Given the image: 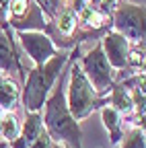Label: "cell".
Returning <instances> with one entry per match:
<instances>
[{
    "label": "cell",
    "instance_id": "obj_1",
    "mask_svg": "<svg viewBox=\"0 0 146 148\" xmlns=\"http://www.w3.org/2000/svg\"><path fill=\"white\" fill-rule=\"evenodd\" d=\"M45 132L51 142H58L70 148H82V134L78 121L70 115L66 105V92H64V74H60V84L53 88L51 97L45 99Z\"/></svg>",
    "mask_w": 146,
    "mask_h": 148
},
{
    "label": "cell",
    "instance_id": "obj_2",
    "mask_svg": "<svg viewBox=\"0 0 146 148\" xmlns=\"http://www.w3.org/2000/svg\"><path fill=\"white\" fill-rule=\"evenodd\" d=\"M66 62H68L66 53H56L45 64L35 66L29 72V78L25 80V92H23V101H25V107L29 113H35V111H39L43 107L47 92L53 86V82L60 78Z\"/></svg>",
    "mask_w": 146,
    "mask_h": 148
},
{
    "label": "cell",
    "instance_id": "obj_3",
    "mask_svg": "<svg viewBox=\"0 0 146 148\" xmlns=\"http://www.w3.org/2000/svg\"><path fill=\"white\" fill-rule=\"evenodd\" d=\"M68 111L70 115L78 119H84L93 109L107 105V99H99L95 88L90 86L88 78L84 76V72L78 64H72L70 70V88H68Z\"/></svg>",
    "mask_w": 146,
    "mask_h": 148
},
{
    "label": "cell",
    "instance_id": "obj_4",
    "mask_svg": "<svg viewBox=\"0 0 146 148\" xmlns=\"http://www.w3.org/2000/svg\"><path fill=\"white\" fill-rule=\"evenodd\" d=\"M80 68L84 72V76L88 78L90 86H95L97 95H103V92L113 88V70H111V66H109L103 49H101V43H97L82 58V66Z\"/></svg>",
    "mask_w": 146,
    "mask_h": 148
},
{
    "label": "cell",
    "instance_id": "obj_5",
    "mask_svg": "<svg viewBox=\"0 0 146 148\" xmlns=\"http://www.w3.org/2000/svg\"><path fill=\"white\" fill-rule=\"evenodd\" d=\"M111 21L115 33L127 37V39H134L138 43L144 41V6L123 2L111 12Z\"/></svg>",
    "mask_w": 146,
    "mask_h": 148
},
{
    "label": "cell",
    "instance_id": "obj_6",
    "mask_svg": "<svg viewBox=\"0 0 146 148\" xmlns=\"http://www.w3.org/2000/svg\"><path fill=\"white\" fill-rule=\"evenodd\" d=\"M19 39H21V45L25 47V51L31 56V60L37 66L45 64L49 58L56 56V47L51 43V37H47L45 33L19 31Z\"/></svg>",
    "mask_w": 146,
    "mask_h": 148
},
{
    "label": "cell",
    "instance_id": "obj_7",
    "mask_svg": "<svg viewBox=\"0 0 146 148\" xmlns=\"http://www.w3.org/2000/svg\"><path fill=\"white\" fill-rule=\"evenodd\" d=\"M101 49L105 53L109 66H113L117 70L127 68L125 66V58H127V53H130V51H127V39L123 35H119L115 31H109L103 37V41H101Z\"/></svg>",
    "mask_w": 146,
    "mask_h": 148
},
{
    "label": "cell",
    "instance_id": "obj_8",
    "mask_svg": "<svg viewBox=\"0 0 146 148\" xmlns=\"http://www.w3.org/2000/svg\"><path fill=\"white\" fill-rule=\"evenodd\" d=\"M8 27H14V29H19V31H25V29H45L47 23L43 21V14L37 6V2H29L27 10L21 14V16H16V18H8Z\"/></svg>",
    "mask_w": 146,
    "mask_h": 148
},
{
    "label": "cell",
    "instance_id": "obj_9",
    "mask_svg": "<svg viewBox=\"0 0 146 148\" xmlns=\"http://www.w3.org/2000/svg\"><path fill=\"white\" fill-rule=\"evenodd\" d=\"M12 70H19L21 76L25 78L23 74V68H21V62H19V53H16L14 45H12V39L0 31V72L4 74H10Z\"/></svg>",
    "mask_w": 146,
    "mask_h": 148
},
{
    "label": "cell",
    "instance_id": "obj_10",
    "mask_svg": "<svg viewBox=\"0 0 146 148\" xmlns=\"http://www.w3.org/2000/svg\"><path fill=\"white\" fill-rule=\"evenodd\" d=\"M107 103H111L117 113H123V115H130L132 111H134V101H132V95H130V90H127L121 82L119 84H113L111 88V97L107 99Z\"/></svg>",
    "mask_w": 146,
    "mask_h": 148
},
{
    "label": "cell",
    "instance_id": "obj_11",
    "mask_svg": "<svg viewBox=\"0 0 146 148\" xmlns=\"http://www.w3.org/2000/svg\"><path fill=\"white\" fill-rule=\"evenodd\" d=\"M101 117H103L105 127L109 130V134H111V144H119V140L123 136V132H121V115L111 107H103L101 109Z\"/></svg>",
    "mask_w": 146,
    "mask_h": 148
},
{
    "label": "cell",
    "instance_id": "obj_12",
    "mask_svg": "<svg viewBox=\"0 0 146 148\" xmlns=\"http://www.w3.org/2000/svg\"><path fill=\"white\" fill-rule=\"evenodd\" d=\"M19 103V84L12 78H0V109H12Z\"/></svg>",
    "mask_w": 146,
    "mask_h": 148
},
{
    "label": "cell",
    "instance_id": "obj_13",
    "mask_svg": "<svg viewBox=\"0 0 146 148\" xmlns=\"http://www.w3.org/2000/svg\"><path fill=\"white\" fill-rule=\"evenodd\" d=\"M41 113L39 111H35V113H27V119H25V123H23V130H21V136L19 138H23L29 146L35 142V138L39 136V132H41Z\"/></svg>",
    "mask_w": 146,
    "mask_h": 148
},
{
    "label": "cell",
    "instance_id": "obj_14",
    "mask_svg": "<svg viewBox=\"0 0 146 148\" xmlns=\"http://www.w3.org/2000/svg\"><path fill=\"white\" fill-rule=\"evenodd\" d=\"M76 18H78V14L72 10L70 6H64V10L60 12V16H58V23H56V29H53L51 25H47L45 29L47 31H60V35H70L72 31H74V27H76Z\"/></svg>",
    "mask_w": 146,
    "mask_h": 148
},
{
    "label": "cell",
    "instance_id": "obj_15",
    "mask_svg": "<svg viewBox=\"0 0 146 148\" xmlns=\"http://www.w3.org/2000/svg\"><path fill=\"white\" fill-rule=\"evenodd\" d=\"M0 134L6 142H12L19 138V119L14 113H6L0 117Z\"/></svg>",
    "mask_w": 146,
    "mask_h": 148
},
{
    "label": "cell",
    "instance_id": "obj_16",
    "mask_svg": "<svg viewBox=\"0 0 146 148\" xmlns=\"http://www.w3.org/2000/svg\"><path fill=\"white\" fill-rule=\"evenodd\" d=\"M121 148H144V127H132L121 136Z\"/></svg>",
    "mask_w": 146,
    "mask_h": 148
},
{
    "label": "cell",
    "instance_id": "obj_17",
    "mask_svg": "<svg viewBox=\"0 0 146 148\" xmlns=\"http://www.w3.org/2000/svg\"><path fill=\"white\" fill-rule=\"evenodd\" d=\"M29 148H51V138L47 136V132H45V130H41V132H39V136L35 138V142H33Z\"/></svg>",
    "mask_w": 146,
    "mask_h": 148
},
{
    "label": "cell",
    "instance_id": "obj_18",
    "mask_svg": "<svg viewBox=\"0 0 146 148\" xmlns=\"http://www.w3.org/2000/svg\"><path fill=\"white\" fill-rule=\"evenodd\" d=\"M58 2H60V0H37V6H43V8H45V12H47L49 16H56Z\"/></svg>",
    "mask_w": 146,
    "mask_h": 148
},
{
    "label": "cell",
    "instance_id": "obj_19",
    "mask_svg": "<svg viewBox=\"0 0 146 148\" xmlns=\"http://www.w3.org/2000/svg\"><path fill=\"white\" fill-rule=\"evenodd\" d=\"M51 148H68V146H64V144H58V142H51Z\"/></svg>",
    "mask_w": 146,
    "mask_h": 148
},
{
    "label": "cell",
    "instance_id": "obj_20",
    "mask_svg": "<svg viewBox=\"0 0 146 148\" xmlns=\"http://www.w3.org/2000/svg\"><path fill=\"white\" fill-rule=\"evenodd\" d=\"M0 148H6V142H0Z\"/></svg>",
    "mask_w": 146,
    "mask_h": 148
},
{
    "label": "cell",
    "instance_id": "obj_21",
    "mask_svg": "<svg viewBox=\"0 0 146 148\" xmlns=\"http://www.w3.org/2000/svg\"><path fill=\"white\" fill-rule=\"evenodd\" d=\"M0 117H2V115H0Z\"/></svg>",
    "mask_w": 146,
    "mask_h": 148
}]
</instances>
